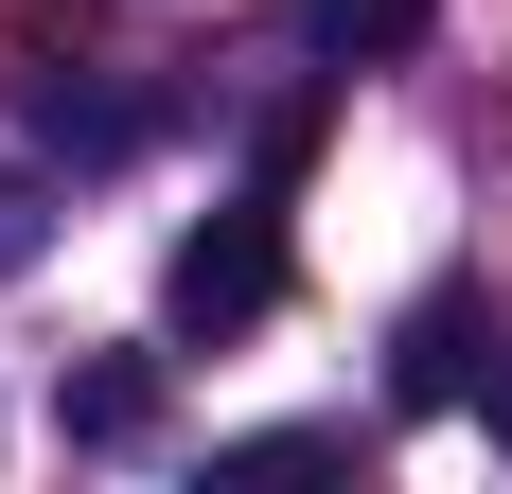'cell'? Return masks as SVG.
<instances>
[{
  "mask_svg": "<svg viewBox=\"0 0 512 494\" xmlns=\"http://www.w3.org/2000/svg\"><path fill=\"white\" fill-rule=\"evenodd\" d=\"M265 300H283V212H212V230H177V265H159V318L177 336H248Z\"/></svg>",
  "mask_w": 512,
  "mask_h": 494,
  "instance_id": "6da1fadb",
  "label": "cell"
},
{
  "mask_svg": "<svg viewBox=\"0 0 512 494\" xmlns=\"http://www.w3.org/2000/svg\"><path fill=\"white\" fill-rule=\"evenodd\" d=\"M53 424H71L89 459H142L159 442V353H89V371L53 389Z\"/></svg>",
  "mask_w": 512,
  "mask_h": 494,
  "instance_id": "7a4b0ae2",
  "label": "cell"
},
{
  "mask_svg": "<svg viewBox=\"0 0 512 494\" xmlns=\"http://www.w3.org/2000/svg\"><path fill=\"white\" fill-rule=\"evenodd\" d=\"M477 389V300H407V336H389V406H460Z\"/></svg>",
  "mask_w": 512,
  "mask_h": 494,
  "instance_id": "3957f363",
  "label": "cell"
},
{
  "mask_svg": "<svg viewBox=\"0 0 512 494\" xmlns=\"http://www.w3.org/2000/svg\"><path fill=\"white\" fill-rule=\"evenodd\" d=\"M424 36V0H301V53H336V71H354V53H407Z\"/></svg>",
  "mask_w": 512,
  "mask_h": 494,
  "instance_id": "277c9868",
  "label": "cell"
},
{
  "mask_svg": "<svg viewBox=\"0 0 512 494\" xmlns=\"http://www.w3.org/2000/svg\"><path fill=\"white\" fill-rule=\"evenodd\" d=\"M495 442H512V371H495Z\"/></svg>",
  "mask_w": 512,
  "mask_h": 494,
  "instance_id": "5b68a950",
  "label": "cell"
}]
</instances>
